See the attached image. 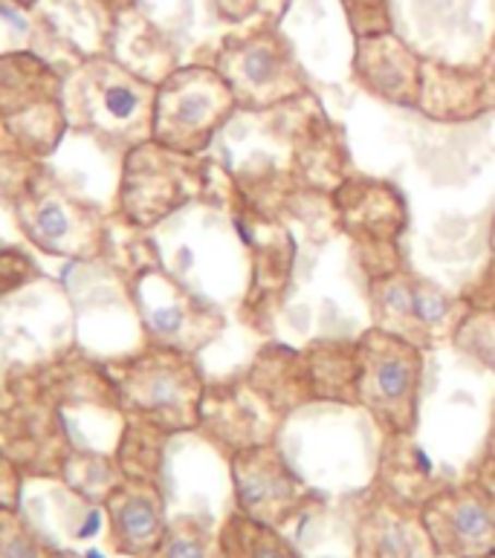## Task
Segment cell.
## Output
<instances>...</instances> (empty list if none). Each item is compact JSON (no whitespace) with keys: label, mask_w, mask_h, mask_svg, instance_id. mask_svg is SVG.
I'll use <instances>...</instances> for the list:
<instances>
[{"label":"cell","mask_w":495,"mask_h":558,"mask_svg":"<svg viewBox=\"0 0 495 558\" xmlns=\"http://www.w3.org/2000/svg\"><path fill=\"white\" fill-rule=\"evenodd\" d=\"M168 432L143 417H125V432L119 437L117 463L125 477L160 484L162 446Z\"/></svg>","instance_id":"obj_16"},{"label":"cell","mask_w":495,"mask_h":558,"mask_svg":"<svg viewBox=\"0 0 495 558\" xmlns=\"http://www.w3.org/2000/svg\"><path fill=\"white\" fill-rule=\"evenodd\" d=\"M420 526L437 556H495V492L484 484L437 492L420 507Z\"/></svg>","instance_id":"obj_8"},{"label":"cell","mask_w":495,"mask_h":558,"mask_svg":"<svg viewBox=\"0 0 495 558\" xmlns=\"http://www.w3.org/2000/svg\"><path fill=\"white\" fill-rule=\"evenodd\" d=\"M108 547L122 558H152L168 526L162 486L140 477H122L101 500Z\"/></svg>","instance_id":"obj_11"},{"label":"cell","mask_w":495,"mask_h":558,"mask_svg":"<svg viewBox=\"0 0 495 558\" xmlns=\"http://www.w3.org/2000/svg\"><path fill=\"white\" fill-rule=\"evenodd\" d=\"M493 255H495V229H493Z\"/></svg>","instance_id":"obj_28"},{"label":"cell","mask_w":495,"mask_h":558,"mask_svg":"<svg viewBox=\"0 0 495 558\" xmlns=\"http://www.w3.org/2000/svg\"><path fill=\"white\" fill-rule=\"evenodd\" d=\"M24 486L26 475L21 472V466L9 458L7 451L0 449V507L21 509V504H24Z\"/></svg>","instance_id":"obj_22"},{"label":"cell","mask_w":495,"mask_h":558,"mask_svg":"<svg viewBox=\"0 0 495 558\" xmlns=\"http://www.w3.org/2000/svg\"><path fill=\"white\" fill-rule=\"evenodd\" d=\"M423 350L406 336L374 327L357 342V402L383 428L412 434L418 425Z\"/></svg>","instance_id":"obj_6"},{"label":"cell","mask_w":495,"mask_h":558,"mask_svg":"<svg viewBox=\"0 0 495 558\" xmlns=\"http://www.w3.org/2000/svg\"><path fill=\"white\" fill-rule=\"evenodd\" d=\"M377 304L383 310V316L400 318V325H403L400 336H406V339H409V327L432 330L446 316V307H449L444 295L432 290L428 283L400 276L377 283Z\"/></svg>","instance_id":"obj_14"},{"label":"cell","mask_w":495,"mask_h":558,"mask_svg":"<svg viewBox=\"0 0 495 558\" xmlns=\"http://www.w3.org/2000/svg\"><path fill=\"white\" fill-rule=\"evenodd\" d=\"M122 469H119L117 458L110 460L105 454H96V451H73L64 475H61V484L70 486V489L82 495L84 500H90L96 507H101V500L108 498V492L122 481Z\"/></svg>","instance_id":"obj_18"},{"label":"cell","mask_w":495,"mask_h":558,"mask_svg":"<svg viewBox=\"0 0 495 558\" xmlns=\"http://www.w3.org/2000/svg\"><path fill=\"white\" fill-rule=\"evenodd\" d=\"M353 73L374 96L412 108L423 96V64L397 35L357 38Z\"/></svg>","instance_id":"obj_12"},{"label":"cell","mask_w":495,"mask_h":558,"mask_svg":"<svg viewBox=\"0 0 495 558\" xmlns=\"http://www.w3.org/2000/svg\"><path fill=\"white\" fill-rule=\"evenodd\" d=\"M490 558H495V556H490Z\"/></svg>","instance_id":"obj_29"},{"label":"cell","mask_w":495,"mask_h":558,"mask_svg":"<svg viewBox=\"0 0 495 558\" xmlns=\"http://www.w3.org/2000/svg\"><path fill=\"white\" fill-rule=\"evenodd\" d=\"M0 449L26 481H61L76 451L61 409L44 393L35 367H15L7 376L0 393Z\"/></svg>","instance_id":"obj_4"},{"label":"cell","mask_w":495,"mask_h":558,"mask_svg":"<svg viewBox=\"0 0 495 558\" xmlns=\"http://www.w3.org/2000/svg\"><path fill=\"white\" fill-rule=\"evenodd\" d=\"M64 75L33 50L0 52V125L61 101Z\"/></svg>","instance_id":"obj_13"},{"label":"cell","mask_w":495,"mask_h":558,"mask_svg":"<svg viewBox=\"0 0 495 558\" xmlns=\"http://www.w3.org/2000/svg\"><path fill=\"white\" fill-rule=\"evenodd\" d=\"M9 3H15V7H21V9H33L35 7V0H9Z\"/></svg>","instance_id":"obj_25"},{"label":"cell","mask_w":495,"mask_h":558,"mask_svg":"<svg viewBox=\"0 0 495 558\" xmlns=\"http://www.w3.org/2000/svg\"><path fill=\"white\" fill-rule=\"evenodd\" d=\"M64 550L29 521L24 509L0 507V558H61Z\"/></svg>","instance_id":"obj_19"},{"label":"cell","mask_w":495,"mask_h":558,"mask_svg":"<svg viewBox=\"0 0 495 558\" xmlns=\"http://www.w3.org/2000/svg\"><path fill=\"white\" fill-rule=\"evenodd\" d=\"M99 3H105V9H113V12H122V9H128L134 0H99Z\"/></svg>","instance_id":"obj_23"},{"label":"cell","mask_w":495,"mask_h":558,"mask_svg":"<svg viewBox=\"0 0 495 558\" xmlns=\"http://www.w3.org/2000/svg\"><path fill=\"white\" fill-rule=\"evenodd\" d=\"M41 278V269L35 267V260L17 246H0V299H7L12 292L24 290L26 283Z\"/></svg>","instance_id":"obj_20"},{"label":"cell","mask_w":495,"mask_h":558,"mask_svg":"<svg viewBox=\"0 0 495 558\" xmlns=\"http://www.w3.org/2000/svg\"><path fill=\"white\" fill-rule=\"evenodd\" d=\"M236 108V90L218 68L174 70L157 84L152 140L162 148L194 157L209 148Z\"/></svg>","instance_id":"obj_5"},{"label":"cell","mask_w":495,"mask_h":558,"mask_svg":"<svg viewBox=\"0 0 495 558\" xmlns=\"http://www.w3.org/2000/svg\"><path fill=\"white\" fill-rule=\"evenodd\" d=\"M192 157L168 150L154 140L125 154L119 183V215L128 223L148 229L166 220L194 197Z\"/></svg>","instance_id":"obj_7"},{"label":"cell","mask_w":495,"mask_h":558,"mask_svg":"<svg viewBox=\"0 0 495 558\" xmlns=\"http://www.w3.org/2000/svg\"><path fill=\"white\" fill-rule=\"evenodd\" d=\"M61 558H87V556H82V553H73V550H64V556Z\"/></svg>","instance_id":"obj_26"},{"label":"cell","mask_w":495,"mask_h":558,"mask_svg":"<svg viewBox=\"0 0 495 558\" xmlns=\"http://www.w3.org/2000/svg\"><path fill=\"white\" fill-rule=\"evenodd\" d=\"M125 417H143L168 434L197 428L203 417V379L189 353L152 344L143 353L105 362Z\"/></svg>","instance_id":"obj_3"},{"label":"cell","mask_w":495,"mask_h":558,"mask_svg":"<svg viewBox=\"0 0 495 558\" xmlns=\"http://www.w3.org/2000/svg\"><path fill=\"white\" fill-rule=\"evenodd\" d=\"M215 68L232 84L238 105H276L302 84L293 52L273 29L229 41Z\"/></svg>","instance_id":"obj_9"},{"label":"cell","mask_w":495,"mask_h":558,"mask_svg":"<svg viewBox=\"0 0 495 558\" xmlns=\"http://www.w3.org/2000/svg\"><path fill=\"white\" fill-rule=\"evenodd\" d=\"M152 558H227L220 547V535L212 530L209 521L197 515L168 518L162 542Z\"/></svg>","instance_id":"obj_17"},{"label":"cell","mask_w":495,"mask_h":558,"mask_svg":"<svg viewBox=\"0 0 495 558\" xmlns=\"http://www.w3.org/2000/svg\"><path fill=\"white\" fill-rule=\"evenodd\" d=\"M154 101L157 84L110 56H87L61 90L70 131L125 154L152 140Z\"/></svg>","instance_id":"obj_2"},{"label":"cell","mask_w":495,"mask_h":558,"mask_svg":"<svg viewBox=\"0 0 495 558\" xmlns=\"http://www.w3.org/2000/svg\"><path fill=\"white\" fill-rule=\"evenodd\" d=\"M351 29L357 38L365 35L391 33V21H388V0H342Z\"/></svg>","instance_id":"obj_21"},{"label":"cell","mask_w":495,"mask_h":558,"mask_svg":"<svg viewBox=\"0 0 495 558\" xmlns=\"http://www.w3.org/2000/svg\"><path fill=\"white\" fill-rule=\"evenodd\" d=\"M0 201L15 217L17 232L50 258L87 260L105 246L101 211L70 192L44 159L21 150L0 154Z\"/></svg>","instance_id":"obj_1"},{"label":"cell","mask_w":495,"mask_h":558,"mask_svg":"<svg viewBox=\"0 0 495 558\" xmlns=\"http://www.w3.org/2000/svg\"><path fill=\"white\" fill-rule=\"evenodd\" d=\"M218 535L227 558H299L290 542L278 533V526L264 524L244 512L229 515Z\"/></svg>","instance_id":"obj_15"},{"label":"cell","mask_w":495,"mask_h":558,"mask_svg":"<svg viewBox=\"0 0 495 558\" xmlns=\"http://www.w3.org/2000/svg\"><path fill=\"white\" fill-rule=\"evenodd\" d=\"M487 458L495 466V414H493V428H490V440H487Z\"/></svg>","instance_id":"obj_24"},{"label":"cell","mask_w":495,"mask_h":558,"mask_svg":"<svg viewBox=\"0 0 495 558\" xmlns=\"http://www.w3.org/2000/svg\"><path fill=\"white\" fill-rule=\"evenodd\" d=\"M232 484H236L238 512L258 518L264 524H287L307 504L304 484L287 466L285 454L267 442H255L236 451Z\"/></svg>","instance_id":"obj_10"},{"label":"cell","mask_w":495,"mask_h":558,"mask_svg":"<svg viewBox=\"0 0 495 558\" xmlns=\"http://www.w3.org/2000/svg\"><path fill=\"white\" fill-rule=\"evenodd\" d=\"M493 78H495V52H493Z\"/></svg>","instance_id":"obj_27"}]
</instances>
